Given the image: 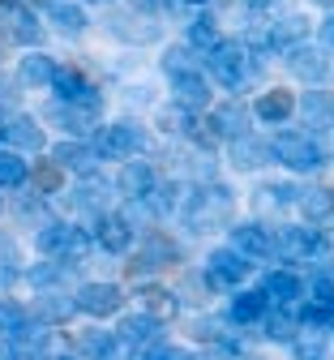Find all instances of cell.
<instances>
[{"mask_svg":"<svg viewBox=\"0 0 334 360\" xmlns=\"http://www.w3.org/2000/svg\"><path fill=\"white\" fill-rule=\"evenodd\" d=\"M231 210H236V198L227 185L219 180H202V185L184 198V228L188 232H214L223 223H231Z\"/></svg>","mask_w":334,"mask_h":360,"instance_id":"obj_1","label":"cell"},{"mask_svg":"<svg viewBox=\"0 0 334 360\" xmlns=\"http://www.w3.org/2000/svg\"><path fill=\"white\" fill-rule=\"evenodd\" d=\"M257 65H262V56H253L240 39H223L219 48L206 56L210 82H219V86H227V90H240V86L249 82V73H257Z\"/></svg>","mask_w":334,"mask_h":360,"instance_id":"obj_2","label":"cell"},{"mask_svg":"<svg viewBox=\"0 0 334 360\" xmlns=\"http://www.w3.org/2000/svg\"><path fill=\"white\" fill-rule=\"evenodd\" d=\"M90 146H94V155H99V159L129 163V159H137L141 150L150 146V133H146V124H137V120H112V124H103L90 138Z\"/></svg>","mask_w":334,"mask_h":360,"instance_id":"obj_3","label":"cell"},{"mask_svg":"<svg viewBox=\"0 0 334 360\" xmlns=\"http://www.w3.org/2000/svg\"><path fill=\"white\" fill-rule=\"evenodd\" d=\"M270 146H274V163H283V167L296 172V176H309V172H321L326 167V146L313 138V133L283 129Z\"/></svg>","mask_w":334,"mask_h":360,"instance_id":"obj_4","label":"cell"},{"mask_svg":"<svg viewBox=\"0 0 334 360\" xmlns=\"http://www.w3.org/2000/svg\"><path fill=\"white\" fill-rule=\"evenodd\" d=\"M99 116H103V108H90V103H65V99H52V103L43 108V120H47V124H56L65 138H82V142H90L94 133L103 129Z\"/></svg>","mask_w":334,"mask_h":360,"instance_id":"obj_5","label":"cell"},{"mask_svg":"<svg viewBox=\"0 0 334 360\" xmlns=\"http://www.w3.org/2000/svg\"><path fill=\"white\" fill-rule=\"evenodd\" d=\"M73 300H77V313H86V318H94V322H103V318H116L129 296H124L120 283H99V279H90V283H82V288L73 292Z\"/></svg>","mask_w":334,"mask_h":360,"instance_id":"obj_6","label":"cell"},{"mask_svg":"<svg viewBox=\"0 0 334 360\" xmlns=\"http://www.w3.org/2000/svg\"><path fill=\"white\" fill-rule=\"evenodd\" d=\"M176 240L167 236V232H159V228H150L146 236L137 240V253H133V262H129V270L133 275H155V270H163V266H172L176 262Z\"/></svg>","mask_w":334,"mask_h":360,"instance_id":"obj_7","label":"cell"},{"mask_svg":"<svg viewBox=\"0 0 334 360\" xmlns=\"http://www.w3.org/2000/svg\"><path fill=\"white\" fill-rule=\"evenodd\" d=\"M330 245H326V236L317 232V228H278L274 232V253L283 257V262H313V257H321Z\"/></svg>","mask_w":334,"mask_h":360,"instance_id":"obj_8","label":"cell"},{"mask_svg":"<svg viewBox=\"0 0 334 360\" xmlns=\"http://www.w3.org/2000/svg\"><path fill=\"white\" fill-rule=\"evenodd\" d=\"M262 288H266V296H270L274 309H288V313H296V318H300V304L309 300V283L296 275V270H288V266L270 270V275L262 279Z\"/></svg>","mask_w":334,"mask_h":360,"instance_id":"obj_9","label":"cell"},{"mask_svg":"<svg viewBox=\"0 0 334 360\" xmlns=\"http://www.w3.org/2000/svg\"><path fill=\"white\" fill-rule=\"evenodd\" d=\"M249 270H253V262H249L245 253H236L231 245L206 253V275H210L219 288H240V283L249 279Z\"/></svg>","mask_w":334,"mask_h":360,"instance_id":"obj_10","label":"cell"},{"mask_svg":"<svg viewBox=\"0 0 334 360\" xmlns=\"http://www.w3.org/2000/svg\"><path fill=\"white\" fill-rule=\"evenodd\" d=\"M52 95L65 99V103H90V108H103V95L77 65H60L56 69V82H52Z\"/></svg>","mask_w":334,"mask_h":360,"instance_id":"obj_11","label":"cell"},{"mask_svg":"<svg viewBox=\"0 0 334 360\" xmlns=\"http://www.w3.org/2000/svg\"><path fill=\"white\" fill-rule=\"evenodd\" d=\"M210 99H214V90H210V77H206L202 69H198V73L172 77V103H176V108L202 116V112H210Z\"/></svg>","mask_w":334,"mask_h":360,"instance_id":"obj_12","label":"cell"},{"mask_svg":"<svg viewBox=\"0 0 334 360\" xmlns=\"http://www.w3.org/2000/svg\"><path fill=\"white\" fill-rule=\"evenodd\" d=\"M47 159H56L69 176H94L99 172V155H94V146L90 142H82V138H65V142H52V150H47Z\"/></svg>","mask_w":334,"mask_h":360,"instance_id":"obj_13","label":"cell"},{"mask_svg":"<svg viewBox=\"0 0 334 360\" xmlns=\"http://www.w3.org/2000/svg\"><path fill=\"white\" fill-rule=\"evenodd\" d=\"M159 326H163V322H155L150 313H141V309H137V313H124V318H120L116 339H120V347H124V352H133V356H137V352H146L150 343H159V339H163V330H159Z\"/></svg>","mask_w":334,"mask_h":360,"instance_id":"obj_14","label":"cell"},{"mask_svg":"<svg viewBox=\"0 0 334 360\" xmlns=\"http://www.w3.org/2000/svg\"><path fill=\"white\" fill-rule=\"evenodd\" d=\"M155 185H159V172H155L146 159H129V163H120V172H116V193L129 198V202H146V198L155 193Z\"/></svg>","mask_w":334,"mask_h":360,"instance_id":"obj_15","label":"cell"},{"mask_svg":"<svg viewBox=\"0 0 334 360\" xmlns=\"http://www.w3.org/2000/svg\"><path fill=\"white\" fill-rule=\"evenodd\" d=\"M296 112H300V99L288 86H270V90H262V95L253 99V116L262 124H288Z\"/></svg>","mask_w":334,"mask_h":360,"instance_id":"obj_16","label":"cell"},{"mask_svg":"<svg viewBox=\"0 0 334 360\" xmlns=\"http://www.w3.org/2000/svg\"><path fill=\"white\" fill-rule=\"evenodd\" d=\"M94 245H99L103 253H129L133 249V223L124 214H94Z\"/></svg>","mask_w":334,"mask_h":360,"instance_id":"obj_17","label":"cell"},{"mask_svg":"<svg viewBox=\"0 0 334 360\" xmlns=\"http://www.w3.org/2000/svg\"><path fill=\"white\" fill-rule=\"evenodd\" d=\"M326 52H330V48H317V43H300V48L288 52V69H292L300 82L321 86V82L330 77V56H326Z\"/></svg>","mask_w":334,"mask_h":360,"instance_id":"obj_18","label":"cell"},{"mask_svg":"<svg viewBox=\"0 0 334 360\" xmlns=\"http://www.w3.org/2000/svg\"><path fill=\"white\" fill-rule=\"evenodd\" d=\"M227 232H231L227 245H231L236 253H245L249 262H262V257L274 253V236H270V228H262V223H253V219H249V223H231Z\"/></svg>","mask_w":334,"mask_h":360,"instance_id":"obj_19","label":"cell"},{"mask_svg":"<svg viewBox=\"0 0 334 360\" xmlns=\"http://www.w3.org/2000/svg\"><path fill=\"white\" fill-rule=\"evenodd\" d=\"M108 30L116 34V39H124V43H159L163 39V26L150 18V13H137V9H129V13H116L112 22H108Z\"/></svg>","mask_w":334,"mask_h":360,"instance_id":"obj_20","label":"cell"},{"mask_svg":"<svg viewBox=\"0 0 334 360\" xmlns=\"http://www.w3.org/2000/svg\"><path fill=\"white\" fill-rule=\"evenodd\" d=\"M5 142H9L13 150H22V155L52 150V146H47V138H43V124H39L34 116H26V112H18V116L5 120Z\"/></svg>","mask_w":334,"mask_h":360,"instance_id":"obj_21","label":"cell"},{"mask_svg":"<svg viewBox=\"0 0 334 360\" xmlns=\"http://www.w3.org/2000/svg\"><path fill=\"white\" fill-rule=\"evenodd\" d=\"M137 309L150 313L155 322H172L176 313H180V292H172L163 283H141L137 288Z\"/></svg>","mask_w":334,"mask_h":360,"instance_id":"obj_22","label":"cell"},{"mask_svg":"<svg viewBox=\"0 0 334 360\" xmlns=\"http://www.w3.org/2000/svg\"><path fill=\"white\" fill-rule=\"evenodd\" d=\"M227 318H231L236 326L266 322V318H270V296H266V288H240V296H231Z\"/></svg>","mask_w":334,"mask_h":360,"instance_id":"obj_23","label":"cell"},{"mask_svg":"<svg viewBox=\"0 0 334 360\" xmlns=\"http://www.w3.org/2000/svg\"><path fill=\"white\" fill-rule=\"evenodd\" d=\"M56 69H60V65L47 56V52H30V56L18 60V86H22V90H52Z\"/></svg>","mask_w":334,"mask_h":360,"instance_id":"obj_24","label":"cell"},{"mask_svg":"<svg viewBox=\"0 0 334 360\" xmlns=\"http://www.w3.org/2000/svg\"><path fill=\"white\" fill-rule=\"evenodd\" d=\"M73 313H77V300H69L65 292H56V288L34 292V322H43V326H65Z\"/></svg>","mask_w":334,"mask_h":360,"instance_id":"obj_25","label":"cell"},{"mask_svg":"<svg viewBox=\"0 0 334 360\" xmlns=\"http://www.w3.org/2000/svg\"><path fill=\"white\" fill-rule=\"evenodd\" d=\"M300 120H304L313 133L334 129V95H326V90L309 86V90H304V99H300Z\"/></svg>","mask_w":334,"mask_h":360,"instance_id":"obj_26","label":"cell"},{"mask_svg":"<svg viewBox=\"0 0 334 360\" xmlns=\"http://www.w3.org/2000/svg\"><path fill=\"white\" fill-rule=\"evenodd\" d=\"M266 163H274V146L270 142H262V138H236L231 142V167L236 172H257V167H266Z\"/></svg>","mask_w":334,"mask_h":360,"instance_id":"obj_27","label":"cell"},{"mask_svg":"<svg viewBox=\"0 0 334 360\" xmlns=\"http://www.w3.org/2000/svg\"><path fill=\"white\" fill-rule=\"evenodd\" d=\"M270 39L278 52H292L309 39V18L304 13H283V18H270Z\"/></svg>","mask_w":334,"mask_h":360,"instance_id":"obj_28","label":"cell"},{"mask_svg":"<svg viewBox=\"0 0 334 360\" xmlns=\"http://www.w3.org/2000/svg\"><path fill=\"white\" fill-rule=\"evenodd\" d=\"M249 116H253V108H245L240 99H231V103H219V108H210V120L219 124V133L223 138H249Z\"/></svg>","mask_w":334,"mask_h":360,"instance_id":"obj_29","label":"cell"},{"mask_svg":"<svg viewBox=\"0 0 334 360\" xmlns=\"http://www.w3.org/2000/svg\"><path fill=\"white\" fill-rule=\"evenodd\" d=\"M5 34L13 43H22V48H34V43L43 39V26L34 22L30 5H13V9H5Z\"/></svg>","mask_w":334,"mask_h":360,"instance_id":"obj_30","label":"cell"},{"mask_svg":"<svg viewBox=\"0 0 334 360\" xmlns=\"http://www.w3.org/2000/svg\"><path fill=\"white\" fill-rule=\"evenodd\" d=\"M77 356L82 360H112L116 356V347H120V339H116V330H77Z\"/></svg>","mask_w":334,"mask_h":360,"instance_id":"obj_31","label":"cell"},{"mask_svg":"<svg viewBox=\"0 0 334 360\" xmlns=\"http://www.w3.org/2000/svg\"><path fill=\"white\" fill-rule=\"evenodd\" d=\"M116 189V180H103L99 172H94V176H82L77 180V210H94V214H108L103 206H108V193Z\"/></svg>","mask_w":334,"mask_h":360,"instance_id":"obj_32","label":"cell"},{"mask_svg":"<svg viewBox=\"0 0 334 360\" xmlns=\"http://www.w3.org/2000/svg\"><path fill=\"white\" fill-rule=\"evenodd\" d=\"M47 22H52V30H60V34H82L90 26L82 0H56V5L47 9Z\"/></svg>","mask_w":334,"mask_h":360,"instance_id":"obj_33","label":"cell"},{"mask_svg":"<svg viewBox=\"0 0 334 360\" xmlns=\"http://www.w3.org/2000/svg\"><path fill=\"white\" fill-rule=\"evenodd\" d=\"M69 236H73V223H60V219H52L47 228H39V232H34V249H39L43 257H56V262H65V253H69Z\"/></svg>","mask_w":334,"mask_h":360,"instance_id":"obj_34","label":"cell"},{"mask_svg":"<svg viewBox=\"0 0 334 360\" xmlns=\"http://www.w3.org/2000/svg\"><path fill=\"white\" fill-rule=\"evenodd\" d=\"M65 176H69V172H65L56 159H39L34 172H30V193H39V198L60 193V189H65Z\"/></svg>","mask_w":334,"mask_h":360,"instance_id":"obj_35","label":"cell"},{"mask_svg":"<svg viewBox=\"0 0 334 360\" xmlns=\"http://www.w3.org/2000/svg\"><path fill=\"white\" fill-rule=\"evenodd\" d=\"M219 43H223V30H219V22H214L210 13H198L193 22H188V48H193V52L210 56Z\"/></svg>","mask_w":334,"mask_h":360,"instance_id":"obj_36","label":"cell"},{"mask_svg":"<svg viewBox=\"0 0 334 360\" xmlns=\"http://www.w3.org/2000/svg\"><path fill=\"white\" fill-rule=\"evenodd\" d=\"M300 214L309 219V223H321V219H330L334 214V189H326V185H309V189H300Z\"/></svg>","mask_w":334,"mask_h":360,"instance_id":"obj_37","label":"cell"},{"mask_svg":"<svg viewBox=\"0 0 334 360\" xmlns=\"http://www.w3.org/2000/svg\"><path fill=\"white\" fill-rule=\"evenodd\" d=\"M30 185V163L22 159V150L0 146V189H22Z\"/></svg>","mask_w":334,"mask_h":360,"instance_id":"obj_38","label":"cell"},{"mask_svg":"<svg viewBox=\"0 0 334 360\" xmlns=\"http://www.w3.org/2000/svg\"><path fill=\"white\" fill-rule=\"evenodd\" d=\"M262 326H266V330H262L266 343H288V347H292V339L300 335V318H296V313H288V309H274Z\"/></svg>","mask_w":334,"mask_h":360,"instance_id":"obj_39","label":"cell"},{"mask_svg":"<svg viewBox=\"0 0 334 360\" xmlns=\"http://www.w3.org/2000/svg\"><path fill=\"white\" fill-rule=\"evenodd\" d=\"M34 322H30V313L18 304V300H9V296H0V335H5V339H22L26 330H30Z\"/></svg>","mask_w":334,"mask_h":360,"instance_id":"obj_40","label":"cell"},{"mask_svg":"<svg viewBox=\"0 0 334 360\" xmlns=\"http://www.w3.org/2000/svg\"><path fill=\"white\" fill-rule=\"evenodd\" d=\"M292 202H300V189H292V185H262V189L253 193V206H257L262 214L283 210V206H292Z\"/></svg>","mask_w":334,"mask_h":360,"instance_id":"obj_41","label":"cell"},{"mask_svg":"<svg viewBox=\"0 0 334 360\" xmlns=\"http://www.w3.org/2000/svg\"><path fill=\"white\" fill-rule=\"evenodd\" d=\"M176 206H180V185H176V180H159V185H155V193L146 198V210H150V219H167Z\"/></svg>","mask_w":334,"mask_h":360,"instance_id":"obj_42","label":"cell"},{"mask_svg":"<svg viewBox=\"0 0 334 360\" xmlns=\"http://www.w3.org/2000/svg\"><path fill=\"white\" fill-rule=\"evenodd\" d=\"M159 65H163V73H167V77L198 73V69H202V65H198V52L188 48V43H180V48H167V52L159 56Z\"/></svg>","mask_w":334,"mask_h":360,"instance_id":"obj_43","label":"cell"},{"mask_svg":"<svg viewBox=\"0 0 334 360\" xmlns=\"http://www.w3.org/2000/svg\"><path fill=\"white\" fill-rule=\"evenodd\" d=\"M292 352H296V360H326V356H330L326 330H304V326H300V335L292 339Z\"/></svg>","mask_w":334,"mask_h":360,"instance_id":"obj_44","label":"cell"},{"mask_svg":"<svg viewBox=\"0 0 334 360\" xmlns=\"http://www.w3.org/2000/svg\"><path fill=\"white\" fill-rule=\"evenodd\" d=\"M22 279H26L34 292L56 288V283L65 279V262H34V266H26V270H22Z\"/></svg>","mask_w":334,"mask_h":360,"instance_id":"obj_45","label":"cell"},{"mask_svg":"<svg viewBox=\"0 0 334 360\" xmlns=\"http://www.w3.org/2000/svg\"><path fill=\"white\" fill-rule=\"evenodd\" d=\"M22 275V249H18V240L9 236V232H0V279H18Z\"/></svg>","mask_w":334,"mask_h":360,"instance_id":"obj_46","label":"cell"},{"mask_svg":"<svg viewBox=\"0 0 334 360\" xmlns=\"http://www.w3.org/2000/svg\"><path fill=\"white\" fill-rule=\"evenodd\" d=\"M155 124H159V133H176V138H184L188 133V124H193V112H184V108H163L159 116H155Z\"/></svg>","mask_w":334,"mask_h":360,"instance_id":"obj_47","label":"cell"},{"mask_svg":"<svg viewBox=\"0 0 334 360\" xmlns=\"http://www.w3.org/2000/svg\"><path fill=\"white\" fill-rule=\"evenodd\" d=\"M133 360H193V352H188V347H180V343H167V339H159V343H150L146 352H137Z\"/></svg>","mask_w":334,"mask_h":360,"instance_id":"obj_48","label":"cell"},{"mask_svg":"<svg viewBox=\"0 0 334 360\" xmlns=\"http://www.w3.org/2000/svg\"><path fill=\"white\" fill-rule=\"evenodd\" d=\"M0 360H22L18 343H13V339H5V335H0Z\"/></svg>","mask_w":334,"mask_h":360,"instance_id":"obj_49","label":"cell"},{"mask_svg":"<svg viewBox=\"0 0 334 360\" xmlns=\"http://www.w3.org/2000/svg\"><path fill=\"white\" fill-rule=\"evenodd\" d=\"M321 48H330V52H334V13L321 22Z\"/></svg>","mask_w":334,"mask_h":360,"instance_id":"obj_50","label":"cell"},{"mask_svg":"<svg viewBox=\"0 0 334 360\" xmlns=\"http://www.w3.org/2000/svg\"><path fill=\"white\" fill-rule=\"evenodd\" d=\"M13 95H18V90H13V82H9L5 73H0V103H13Z\"/></svg>","mask_w":334,"mask_h":360,"instance_id":"obj_51","label":"cell"},{"mask_svg":"<svg viewBox=\"0 0 334 360\" xmlns=\"http://www.w3.org/2000/svg\"><path fill=\"white\" fill-rule=\"evenodd\" d=\"M249 9H257V13H266V9H274V5H283V0H245Z\"/></svg>","mask_w":334,"mask_h":360,"instance_id":"obj_52","label":"cell"},{"mask_svg":"<svg viewBox=\"0 0 334 360\" xmlns=\"http://www.w3.org/2000/svg\"><path fill=\"white\" fill-rule=\"evenodd\" d=\"M26 5H30V9H43V13H47V9L56 5V0H26Z\"/></svg>","mask_w":334,"mask_h":360,"instance_id":"obj_53","label":"cell"},{"mask_svg":"<svg viewBox=\"0 0 334 360\" xmlns=\"http://www.w3.org/2000/svg\"><path fill=\"white\" fill-rule=\"evenodd\" d=\"M309 5H317V9H330V13H334V0H309Z\"/></svg>","mask_w":334,"mask_h":360,"instance_id":"obj_54","label":"cell"},{"mask_svg":"<svg viewBox=\"0 0 334 360\" xmlns=\"http://www.w3.org/2000/svg\"><path fill=\"white\" fill-rule=\"evenodd\" d=\"M82 5H112V0H82Z\"/></svg>","mask_w":334,"mask_h":360,"instance_id":"obj_55","label":"cell"},{"mask_svg":"<svg viewBox=\"0 0 334 360\" xmlns=\"http://www.w3.org/2000/svg\"><path fill=\"white\" fill-rule=\"evenodd\" d=\"M18 5V0H0V9H13Z\"/></svg>","mask_w":334,"mask_h":360,"instance_id":"obj_56","label":"cell"},{"mask_svg":"<svg viewBox=\"0 0 334 360\" xmlns=\"http://www.w3.org/2000/svg\"><path fill=\"white\" fill-rule=\"evenodd\" d=\"M0 142H5V116H0Z\"/></svg>","mask_w":334,"mask_h":360,"instance_id":"obj_57","label":"cell"},{"mask_svg":"<svg viewBox=\"0 0 334 360\" xmlns=\"http://www.w3.org/2000/svg\"><path fill=\"white\" fill-rule=\"evenodd\" d=\"M180 5H206V0H180Z\"/></svg>","mask_w":334,"mask_h":360,"instance_id":"obj_58","label":"cell"},{"mask_svg":"<svg viewBox=\"0 0 334 360\" xmlns=\"http://www.w3.org/2000/svg\"><path fill=\"white\" fill-rule=\"evenodd\" d=\"M56 360H82V356H56Z\"/></svg>","mask_w":334,"mask_h":360,"instance_id":"obj_59","label":"cell"},{"mask_svg":"<svg viewBox=\"0 0 334 360\" xmlns=\"http://www.w3.org/2000/svg\"><path fill=\"white\" fill-rule=\"evenodd\" d=\"M0 193H5V189H0Z\"/></svg>","mask_w":334,"mask_h":360,"instance_id":"obj_60","label":"cell"}]
</instances>
